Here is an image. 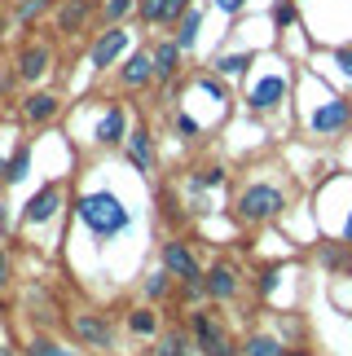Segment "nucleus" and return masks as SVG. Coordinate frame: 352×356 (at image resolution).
Instances as JSON below:
<instances>
[{
	"label": "nucleus",
	"mask_w": 352,
	"mask_h": 356,
	"mask_svg": "<svg viewBox=\"0 0 352 356\" xmlns=\"http://www.w3.org/2000/svg\"><path fill=\"white\" fill-rule=\"evenodd\" d=\"M75 216L88 225L93 238H119L128 229V207L119 202L111 189H93V194L75 198Z\"/></svg>",
	"instance_id": "f257e3e1"
},
{
	"label": "nucleus",
	"mask_w": 352,
	"mask_h": 356,
	"mask_svg": "<svg viewBox=\"0 0 352 356\" xmlns=\"http://www.w3.org/2000/svg\"><path fill=\"white\" fill-rule=\"evenodd\" d=\"M234 211H238L242 225H269V220H278V216L287 211V189L269 185V181H255V185H247L238 194Z\"/></svg>",
	"instance_id": "f03ea898"
},
{
	"label": "nucleus",
	"mask_w": 352,
	"mask_h": 356,
	"mask_svg": "<svg viewBox=\"0 0 352 356\" xmlns=\"http://www.w3.org/2000/svg\"><path fill=\"white\" fill-rule=\"evenodd\" d=\"M53 62H58V53H53L49 40H22L18 53H13V71H18V84L26 88H40L45 79L53 75Z\"/></svg>",
	"instance_id": "7ed1b4c3"
},
{
	"label": "nucleus",
	"mask_w": 352,
	"mask_h": 356,
	"mask_svg": "<svg viewBox=\"0 0 352 356\" xmlns=\"http://www.w3.org/2000/svg\"><path fill=\"white\" fill-rule=\"evenodd\" d=\"M132 53V31L128 26H102L88 44V66L93 71H106V66H119Z\"/></svg>",
	"instance_id": "20e7f679"
},
{
	"label": "nucleus",
	"mask_w": 352,
	"mask_h": 356,
	"mask_svg": "<svg viewBox=\"0 0 352 356\" xmlns=\"http://www.w3.org/2000/svg\"><path fill=\"white\" fill-rule=\"evenodd\" d=\"M97 18V0H58V9H53V35L58 40H79L88 31V22Z\"/></svg>",
	"instance_id": "39448f33"
},
{
	"label": "nucleus",
	"mask_w": 352,
	"mask_h": 356,
	"mask_svg": "<svg viewBox=\"0 0 352 356\" xmlns=\"http://www.w3.org/2000/svg\"><path fill=\"white\" fill-rule=\"evenodd\" d=\"M348 123H352V106L339 92H326V97L308 111V132L313 136H339V132H348Z\"/></svg>",
	"instance_id": "423d86ee"
},
{
	"label": "nucleus",
	"mask_w": 352,
	"mask_h": 356,
	"mask_svg": "<svg viewBox=\"0 0 352 356\" xmlns=\"http://www.w3.org/2000/svg\"><path fill=\"white\" fill-rule=\"evenodd\" d=\"M287 92H291V75L287 71H264V75H255L251 88H247V111L269 115V111H278V106L287 102Z\"/></svg>",
	"instance_id": "0eeeda50"
},
{
	"label": "nucleus",
	"mask_w": 352,
	"mask_h": 356,
	"mask_svg": "<svg viewBox=\"0 0 352 356\" xmlns=\"http://www.w3.org/2000/svg\"><path fill=\"white\" fill-rule=\"evenodd\" d=\"M189 334H194V352H202V356H238L234 339L225 334V325L211 312H194L189 317Z\"/></svg>",
	"instance_id": "6e6552de"
},
{
	"label": "nucleus",
	"mask_w": 352,
	"mask_h": 356,
	"mask_svg": "<svg viewBox=\"0 0 352 356\" xmlns=\"http://www.w3.org/2000/svg\"><path fill=\"white\" fill-rule=\"evenodd\" d=\"M150 84H159L154 75V53L150 49H132L124 62H119V88L124 92H145Z\"/></svg>",
	"instance_id": "1a4fd4ad"
},
{
	"label": "nucleus",
	"mask_w": 352,
	"mask_h": 356,
	"mask_svg": "<svg viewBox=\"0 0 352 356\" xmlns=\"http://www.w3.org/2000/svg\"><path fill=\"white\" fill-rule=\"evenodd\" d=\"M58 211H62V185H58V181H45L31 198L22 202V225L40 229V225L58 220Z\"/></svg>",
	"instance_id": "9d476101"
},
{
	"label": "nucleus",
	"mask_w": 352,
	"mask_h": 356,
	"mask_svg": "<svg viewBox=\"0 0 352 356\" xmlns=\"http://www.w3.org/2000/svg\"><path fill=\"white\" fill-rule=\"evenodd\" d=\"M58 111H62V97H58V92H49V88H26L22 97H18V115H22V123H31V128L53 123Z\"/></svg>",
	"instance_id": "9b49d317"
},
{
	"label": "nucleus",
	"mask_w": 352,
	"mask_h": 356,
	"mask_svg": "<svg viewBox=\"0 0 352 356\" xmlns=\"http://www.w3.org/2000/svg\"><path fill=\"white\" fill-rule=\"evenodd\" d=\"M159 255H163V268L172 273L176 282H202V264H198V255L189 251L181 238H168Z\"/></svg>",
	"instance_id": "f8f14e48"
},
{
	"label": "nucleus",
	"mask_w": 352,
	"mask_h": 356,
	"mask_svg": "<svg viewBox=\"0 0 352 356\" xmlns=\"http://www.w3.org/2000/svg\"><path fill=\"white\" fill-rule=\"evenodd\" d=\"M128 132H132V128H128V111H124L119 102H111V106L102 111L97 128H93V141L106 145V149H115V145H124V141H128Z\"/></svg>",
	"instance_id": "ddd939ff"
},
{
	"label": "nucleus",
	"mask_w": 352,
	"mask_h": 356,
	"mask_svg": "<svg viewBox=\"0 0 352 356\" xmlns=\"http://www.w3.org/2000/svg\"><path fill=\"white\" fill-rule=\"evenodd\" d=\"M71 334L79 339V343H88V348H111L115 343V330H111V321H106L102 312H75Z\"/></svg>",
	"instance_id": "4468645a"
},
{
	"label": "nucleus",
	"mask_w": 352,
	"mask_h": 356,
	"mask_svg": "<svg viewBox=\"0 0 352 356\" xmlns=\"http://www.w3.org/2000/svg\"><path fill=\"white\" fill-rule=\"evenodd\" d=\"M150 53H154V75H159V84H176V79H181V66H185V49L168 35V40H159Z\"/></svg>",
	"instance_id": "2eb2a0df"
},
{
	"label": "nucleus",
	"mask_w": 352,
	"mask_h": 356,
	"mask_svg": "<svg viewBox=\"0 0 352 356\" xmlns=\"http://www.w3.org/2000/svg\"><path fill=\"white\" fill-rule=\"evenodd\" d=\"M124 149H128V163H132V168H137L141 176H145V172H154V136H150V128H145V123L128 132Z\"/></svg>",
	"instance_id": "dca6fc26"
},
{
	"label": "nucleus",
	"mask_w": 352,
	"mask_h": 356,
	"mask_svg": "<svg viewBox=\"0 0 352 356\" xmlns=\"http://www.w3.org/2000/svg\"><path fill=\"white\" fill-rule=\"evenodd\" d=\"M202 286H207V299L225 304V299L238 295V268L234 264H211L207 273H202Z\"/></svg>",
	"instance_id": "f3484780"
},
{
	"label": "nucleus",
	"mask_w": 352,
	"mask_h": 356,
	"mask_svg": "<svg viewBox=\"0 0 352 356\" xmlns=\"http://www.w3.org/2000/svg\"><path fill=\"white\" fill-rule=\"evenodd\" d=\"M53 9H58V0H22V5L9 9V18L18 31H31L40 18H53Z\"/></svg>",
	"instance_id": "a211bd4d"
},
{
	"label": "nucleus",
	"mask_w": 352,
	"mask_h": 356,
	"mask_svg": "<svg viewBox=\"0 0 352 356\" xmlns=\"http://www.w3.org/2000/svg\"><path fill=\"white\" fill-rule=\"evenodd\" d=\"M137 18V0H97V22L102 26H124Z\"/></svg>",
	"instance_id": "6ab92c4d"
},
{
	"label": "nucleus",
	"mask_w": 352,
	"mask_h": 356,
	"mask_svg": "<svg viewBox=\"0 0 352 356\" xmlns=\"http://www.w3.org/2000/svg\"><path fill=\"white\" fill-rule=\"evenodd\" d=\"M255 66V53L251 49H242V53H221V58L211 62V71L216 75H225V79H238V75H247Z\"/></svg>",
	"instance_id": "aec40b11"
},
{
	"label": "nucleus",
	"mask_w": 352,
	"mask_h": 356,
	"mask_svg": "<svg viewBox=\"0 0 352 356\" xmlns=\"http://www.w3.org/2000/svg\"><path fill=\"white\" fill-rule=\"evenodd\" d=\"M317 259H321V268H330V273H352V242L317 246Z\"/></svg>",
	"instance_id": "412c9836"
},
{
	"label": "nucleus",
	"mask_w": 352,
	"mask_h": 356,
	"mask_svg": "<svg viewBox=\"0 0 352 356\" xmlns=\"http://www.w3.org/2000/svg\"><path fill=\"white\" fill-rule=\"evenodd\" d=\"M198 31H202V9L194 5V9H189V13H185V18H181V22H176V26H172V40H176V44H181V49L189 53V49H194V44H198Z\"/></svg>",
	"instance_id": "4be33fe9"
},
{
	"label": "nucleus",
	"mask_w": 352,
	"mask_h": 356,
	"mask_svg": "<svg viewBox=\"0 0 352 356\" xmlns=\"http://www.w3.org/2000/svg\"><path fill=\"white\" fill-rule=\"evenodd\" d=\"M189 352H194V334H185V330H168L154 343V356H189Z\"/></svg>",
	"instance_id": "5701e85b"
},
{
	"label": "nucleus",
	"mask_w": 352,
	"mask_h": 356,
	"mask_svg": "<svg viewBox=\"0 0 352 356\" xmlns=\"http://www.w3.org/2000/svg\"><path fill=\"white\" fill-rule=\"evenodd\" d=\"M282 339L273 334H247V343H242V356H282Z\"/></svg>",
	"instance_id": "b1692460"
},
{
	"label": "nucleus",
	"mask_w": 352,
	"mask_h": 356,
	"mask_svg": "<svg viewBox=\"0 0 352 356\" xmlns=\"http://www.w3.org/2000/svg\"><path fill=\"white\" fill-rule=\"evenodd\" d=\"M26 176H31V145H18L9 154V185H18V181H26Z\"/></svg>",
	"instance_id": "393cba45"
},
{
	"label": "nucleus",
	"mask_w": 352,
	"mask_h": 356,
	"mask_svg": "<svg viewBox=\"0 0 352 356\" xmlns=\"http://www.w3.org/2000/svg\"><path fill=\"white\" fill-rule=\"evenodd\" d=\"M128 330H132V334H145V339L159 334V317H154V308H132V312H128Z\"/></svg>",
	"instance_id": "a878e982"
},
{
	"label": "nucleus",
	"mask_w": 352,
	"mask_h": 356,
	"mask_svg": "<svg viewBox=\"0 0 352 356\" xmlns=\"http://www.w3.org/2000/svg\"><path fill=\"white\" fill-rule=\"evenodd\" d=\"M26 356H75L71 348H62L58 339H49V334H31V343L22 348Z\"/></svg>",
	"instance_id": "bb28decb"
},
{
	"label": "nucleus",
	"mask_w": 352,
	"mask_h": 356,
	"mask_svg": "<svg viewBox=\"0 0 352 356\" xmlns=\"http://www.w3.org/2000/svg\"><path fill=\"white\" fill-rule=\"evenodd\" d=\"M163 9H168V0H137V22L141 26H163Z\"/></svg>",
	"instance_id": "cd10ccee"
},
{
	"label": "nucleus",
	"mask_w": 352,
	"mask_h": 356,
	"mask_svg": "<svg viewBox=\"0 0 352 356\" xmlns=\"http://www.w3.org/2000/svg\"><path fill=\"white\" fill-rule=\"evenodd\" d=\"M295 18H300V0H278L273 5V26L278 31H291Z\"/></svg>",
	"instance_id": "c85d7f7f"
},
{
	"label": "nucleus",
	"mask_w": 352,
	"mask_h": 356,
	"mask_svg": "<svg viewBox=\"0 0 352 356\" xmlns=\"http://www.w3.org/2000/svg\"><path fill=\"white\" fill-rule=\"evenodd\" d=\"M172 273L168 268H159V273H150V277H145V295H150V299H163L168 291H172Z\"/></svg>",
	"instance_id": "c756f323"
},
{
	"label": "nucleus",
	"mask_w": 352,
	"mask_h": 356,
	"mask_svg": "<svg viewBox=\"0 0 352 356\" xmlns=\"http://www.w3.org/2000/svg\"><path fill=\"white\" fill-rule=\"evenodd\" d=\"M172 123H176V132H181L185 141H194V136H202V123H198L194 115H189V111H176V119H172Z\"/></svg>",
	"instance_id": "7c9ffc66"
},
{
	"label": "nucleus",
	"mask_w": 352,
	"mask_h": 356,
	"mask_svg": "<svg viewBox=\"0 0 352 356\" xmlns=\"http://www.w3.org/2000/svg\"><path fill=\"white\" fill-rule=\"evenodd\" d=\"M189 9H194V0H168V9H163V26H176Z\"/></svg>",
	"instance_id": "2f4dec72"
},
{
	"label": "nucleus",
	"mask_w": 352,
	"mask_h": 356,
	"mask_svg": "<svg viewBox=\"0 0 352 356\" xmlns=\"http://www.w3.org/2000/svg\"><path fill=\"white\" fill-rule=\"evenodd\" d=\"M216 185H225V168H202L194 176V189H216Z\"/></svg>",
	"instance_id": "473e14b6"
},
{
	"label": "nucleus",
	"mask_w": 352,
	"mask_h": 356,
	"mask_svg": "<svg viewBox=\"0 0 352 356\" xmlns=\"http://www.w3.org/2000/svg\"><path fill=\"white\" fill-rule=\"evenodd\" d=\"M13 84H18V71H13V62H0V102H9Z\"/></svg>",
	"instance_id": "72a5a7b5"
},
{
	"label": "nucleus",
	"mask_w": 352,
	"mask_h": 356,
	"mask_svg": "<svg viewBox=\"0 0 352 356\" xmlns=\"http://www.w3.org/2000/svg\"><path fill=\"white\" fill-rule=\"evenodd\" d=\"M9 282H13V255H9V246L0 242V291H9Z\"/></svg>",
	"instance_id": "f704fd0d"
},
{
	"label": "nucleus",
	"mask_w": 352,
	"mask_h": 356,
	"mask_svg": "<svg viewBox=\"0 0 352 356\" xmlns=\"http://www.w3.org/2000/svg\"><path fill=\"white\" fill-rule=\"evenodd\" d=\"M335 62H339V71L352 79V49H335Z\"/></svg>",
	"instance_id": "c9c22d12"
},
{
	"label": "nucleus",
	"mask_w": 352,
	"mask_h": 356,
	"mask_svg": "<svg viewBox=\"0 0 352 356\" xmlns=\"http://www.w3.org/2000/svg\"><path fill=\"white\" fill-rule=\"evenodd\" d=\"M211 5L221 9V13H242V9H247V0H211Z\"/></svg>",
	"instance_id": "e433bc0d"
},
{
	"label": "nucleus",
	"mask_w": 352,
	"mask_h": 356,
	"mask_svg": "<svg viewBox=\"0 0 352 356\" xmlns=\"http://www.w3.org/2000/svg\"><path fill=\"white\" fill-rule=\"evenodd\" d=\"M5 234H9V207L0 202V242H5Z\"/></svg>",
	"instance_id": "4c0bfd02"
},
{
	"label": "nucleus",
	"mask_w": 352,
	"mask_h": 356,
	"mask_svg": "<svg viewBox=\"0 0 352 356\" xmlns=\"http://www.w3.org/2000/svg\"><path fill=\"white\" fill-rule=\"evenodd\" d=\"M0 189H9V159L0 154Z\"/></svg>",
	"instance_id": "58836bf2"
},
{
	"label": "nucleus",
	"mask_w": 352,
	"mask_h": 356,
	"mask_svg": "<svg viewBox=\"0 0 352 356\" xmlns=\"http://www.w3.org/2000/svg\"><path fill=\"white\" fill-rule=\"evenodd\" d=\"M9 26H13V18H9V13H0V40L9 35Z\"/></svg>",
	"instance_id": "ea45409f"
},
{
	"label": "nucleus",
	"mask_w": 352,
	"mask_h": 356,
	"mask_svg": "<svg viewBox=\"0 0 352 356\" xmlns=\"http://www.w3.org/2000/svg\"><path fill=\"white\" fill-rule=\"evenodd\" d=\"M344 242H352V207H348V220H344Z\"/></svg>",
	"instance_id": "a19ab883"
},
{
	"label": "nucleus",
	"mask_w": 352,
	"mask_h": 356,
	"mask_svg": "<svg viewBox=\"0 0 352 356\" xmlns=\"http://www.w3.org/2000/svg\"><path fill=\"white\" fill-rule=\"evenodd\" d=\"M282 356H313V352H304V348H287Z\"/></svg>",
	"instance_id": "79ce46f5"
},
{
	"label": "nucleus",
	"mask_w": 352,
	"mask_h": 356,
	"mask_svg": "<svg viewBox=\"0 0 352 356\" xmlns=\"http://www.w3.org/2000/svg\"><path fill=\"white\" fill-rule=\"evenodd\" d=\"M0 356H13V352H9V348H5V343H0Z\"/></svg>",
	"instance_id": "37998d69"
},
{
	"label": "nucleus",
	"mask_w": 352,
	"mask_h": 356,
	"mask_svg": "<svg viewBox=\"0 0 352 356\" xmlns=\"http://www.w3.org/2000/svg\"><path fill=\"white\" fill-rule=\"evenodd\" d=\"M5 5H9V9H13V5H22V0H5Z\"/></svg>",
	"instance_id": "c03bdc74"
},
{
	"label": "nucleus",
	"mask_w": 352,
	"mask_h": 356,
	"mask_svg": "<svg viewBox=\"0 0 352 356\" xmlns=\"http://www.w3.org/2000/svg\"><path fill=\"white\" fill-rule=\"evenodd\" d=\"M300 5H308V0H300Z\"/></svg>",
	"instance_id": "a18cd8bd"
}]
</instances>
